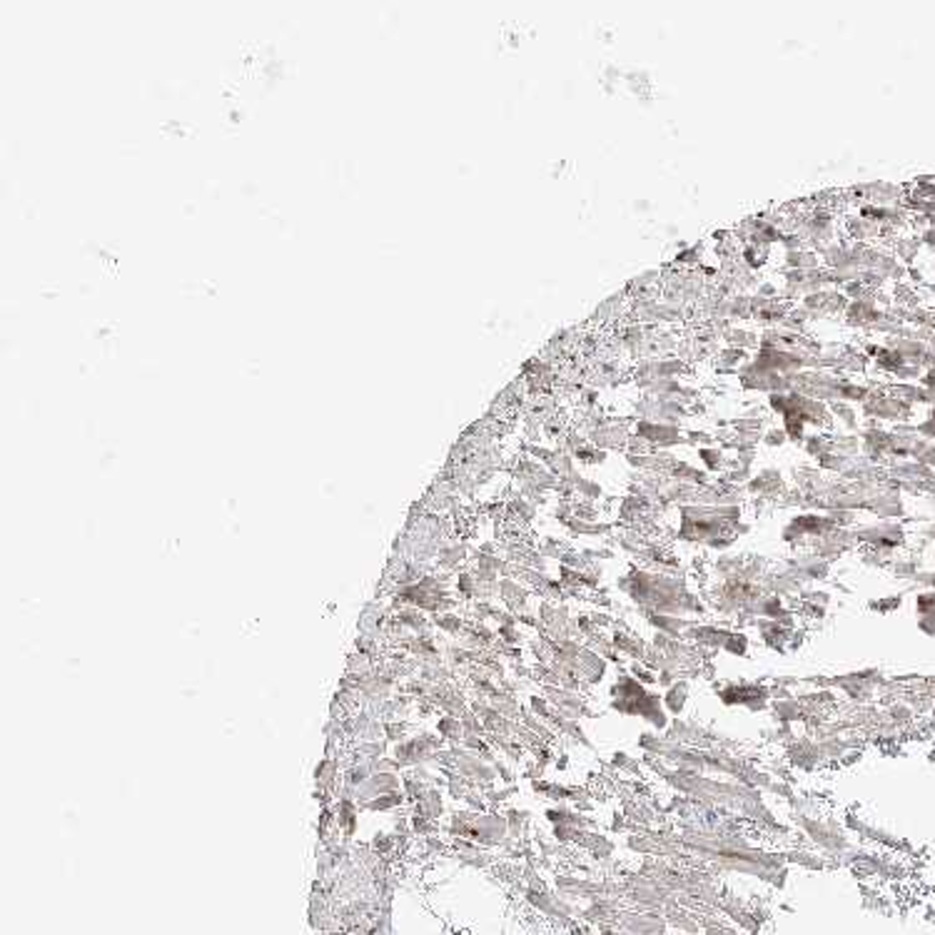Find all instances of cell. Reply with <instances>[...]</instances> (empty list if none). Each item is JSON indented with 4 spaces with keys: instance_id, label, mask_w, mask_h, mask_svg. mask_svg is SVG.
I'll return each instance as SVG.
<instances>
[{
    "instance_id": "obj_6",
    "label": "cell",
    "mask_w": 935,
    "mask_h": 935,
    "mask_svg": "<svg viewBox=\"0 0 935 935\" xmlns=\"http://www.w3.org/2000/svg\"><path fill=\"white\" fill-rule=\"evenodd\" d=\"M713 357H716L718 372H723V374H738V369L751 359V355H748L746 349L729 347V344H726V347H718V352Z\"/></svg>"
},
{
    "instance_id": "obj_8",
    "label": "cell",
    "mask_w": 935,
    "mask_h": 935,
    "mask_svg": "<svg viewBox=\"0 0 935 935\" xmlns=\"http://www.w3.org/2000/svg\"><path fill=\"white\" fill-rule=\"evenodd\" d=\"M781 489H783V479L776 469H763L748 481V492L760 494V497H776V494H781Z\"/></svg>"
},
{
    "instance_id": "obj_18",
    "label": "cell",
    "mask_w": 935,
    "mask_h": 935,
    "mask_svg": "<svg viewBox=\"0 0 935 935\" xmlns=\"http://www.w3.org/2000/svg\"><path fill=\"white\" fill-rule=\"evenodd\" d=\"M409 823H411V833L427 835V838H429V833H434V830L439 828V826H436V821H429V818L419 816V813H411Z\"/></svg>"
},
{
    "instance_id": "obj_1",
    "label": "cell",
    "mask_w": 935,
    "mask_h": 935,
    "mask_svg": "<svg viewBox=\"0 0 935 935\" xmlns=\"http://www.w3.org/2000/svg\"><path fill=\"white\" fill-rule=\"evenodd\" d=\"M394 791H402V776H399V773H374L367 783L357 788L355 801L359 808H364L369 801H374V798H380V796H386V793H394Z\"/></svg>"
},
{
    "instance_id": "obj_11",
    "label": "cell",
    "mask_w": 935,
    "mask_h": 935,
    "mask_svg": "<svg viewBox=\"0 0 935 935\" xmlns=\"http://www.w3.org/2000/svg\"><path fill=\"white\" fill-rule=\"evenodd\" d=\"M372 776H374V771H372V763H369V760H362V763H355V766H349V768H344V771H342L344 785L355 788V791L359 788V785L367 783Z\"/></svg>"
},
{
    "instance_id": "obj_19",
    "label": "cell",
    "mask_w": 935,
    "mask_h": 935,
    "mask_svg": "<svg viewBox=\"0 0 935 935\" xmlns=\"http://www.w3.org/2000/svg\"><path fill=\"white\" fill-rule=\"evenodd\" d=\"M760 442L766 444V447H783V444L788 442V436H785L783 427H771L768 431H763Z\"/></svg>"
},
{
    "instance_id": "obj_16",
    "label": "cell",
    "mask_w": 935,
    "mask_h": 935,
    "mask_svg": "<svg viewBox=\"0 0 935 935\" xmlns=\"http://www.w3.org/2000/svg\"><path fill=\"white\" fill-rule=\"evenodd\" d=\"M409 721H402V718H394V721H384V741L389 743V746H394V743H399V741H404V738H409Z\"/></svg>"
},
{
    "instance_id": "obj_20",
    "label": "cell",
    "mask_w": 935,
    "mask_h": 935,
    "mask_svg": "<svg viewBox=\"0 0 935 935\" xmlns=\"http://www.w3.org/2000/svg\"><path fill=\"white\" fill-rule=\"evenodd\" d=\"M397 846V835H380V838H374V851L377 853H389L392 848Z\"/></svg>"
},
{
    "instance_id": "obj_9",
    "label": "cell",
    "mask_w": 935,
    "mask_h": 935,
    "mask_svg": "<svg viewBox=\"0 0 935 935\" xmlns=\"http://www.w3.org/2000/svg\"><path fill=\"white\" fill-rule=\"evenodd\" d=\"M436 733L442 736L449 746H459L464 741V726H461V718L456 716H442L436 721Z\"/></svg>"
},
{
    "instance_id": "obj_2",
    "label": "cell",
    "mask_w": 935,
    "mask_h": 935,
    "mask_svg": "<svg viewBox=\"0 0 935 935\" xmlns=\"http://www.w3.org/2000/svg\"><path fill=\"white\" fill-rule=\"evenodd\" d=\"M469 559V544L467 542H461V539H452V542H447L444 544L442 549H439V554H436V561H434V569H439V571H456V569H461V564Z\"/></svg>"
},
{
    "instance_id": "obj_3",
    "label": "cell",
    "mask_w": 935,
    "mask_h": 935,
    "mask_svg": "<svg viewBox=\"0 0 935 935\" xmlns=\"http://www.w3.org/2000/svg\"><path fill=\"white\" fill-rule=\"evenodd\" d=\"M499 598L504 601V606L511 614H522L529 606V591L519 581L509 579V576L499 579Z\"/></svg>"
},
{
    "instance_id": "obj_10",
    "label": "cell",
    "mask_w": 935,
    "mask_h": 935,
    "mask_svg": "<svg viewBox=\"0 0 935 935\" xmlns=\"http://www.w3.org/2000/svg\"><path fill=\"white\" fill-rule=\"evenodd\" d=\"M723 342L729 344V347H738V349H758V339H760V335H756V332H748V330H741V327H731L726 335L721 337Z\"/></svg>"
},
{
    "instance_id": "obj_14",
    "label": "cell",
    "mask_w": 935,
    "mask_h": 935,
    "mask_svg": "<svg viewBox=\"0 0 935 935\" xmlns=\"http://www.w3.org/2000/svg\"><path fill=\"white\" fill-rule=\"evenodd\" d=\"M407 803V796H404V791H394V793H386V796H380V798H374V801H369L364 808L367 810H377V813H382V810H394V808H402V805Z\"/></svg>"
},
{
    "instance_id": "obj_13",
    "label": "cell",
    "mask_w": 935,
    "mask_h": 935,
    "mask_svg": "<svg viewBox=\"0 0 935 935\" xmlns=\"http://www.w3.org/2000/svg\"><path fill=\"white\" fill-rule=\"evenodd\" d=\"M431 626H436V629L444 631V634H449V636H459L461 631H464V618L452 614V611H447V614H436V616H431Z\"/></svg>"
},
{
    "instance_id": "obj_17",
    "label": "cell",
    "mask_w": 935,
    "mask_h": 935,
    "mask_svg": "<svg viewBox=\"0 0 935 935\" xmlns=\"http://www.w3.org/2000/svg\"><path fill=\"white\" fill-rule=\"evenodd\" d=\"M355 748H357V754L362 756V758H380V756H386V748H389V743L386 741H359V743H355Z\"/></svg>"
},
{
    "instance_id": "obj_5",
    "label": "cell",
    "mask_w": 935,
    "mask_h": 935,
    "mask_svg": "<svg viewBox=\"0 0 935 935\" xmlns=\"http://www.w3.org/2000/svg\"><path fill=\"white\" fill-rule=\"evenodd\" d=\"M411 805H414V813H419V816H424V818H429V821H436V818L444 813V796H442V791H439V788L429 785V788H427V791H424Z\"/></svg>"
},
{
    "instance_id": "obj_21",
    "label": "cell",
    "mask_w": 935,
    "mask_h": 935,
    "mask_svg": "<svg viewBox=\"0 0 935 935\" xmlns=\"http://www.w3.org/2000/svg\"><path fill=\"white\" fill-rule=\"evenodd\" d=\"M880 604H873V609L880 611V614H888V611L898 609L900 606V596H891V598H878Z\"/></svg>"
},
{
    "instance_id": "obj_4",
    "label": "cell",
    "mask_w": 935,
    "mask_h": 935,
    "mask_svg": "<svg viewBox=\"0 0 935 935\" xmlns=\"http://www.w3.org/2000/svg\"><path fill=\"white\" fill-rule=\"evenodd\" d=\"M392 618L399 626H404L409 634H429L431 629V618L422 609H414V606H402L399 611H394Z\"/></svg>"
},
{
    "instance_id": "obj_15",
    "label": "cell",
    "mask_w": 935,
    "mask_h": 935,
    "mask_svg": "<svg viewBox=\"0 0 935 935\" xmlns=\"http://www.w3.org/2000/svg\"><path fill=\"white\" fill-rule=\"evenodd\" d=\"M698 459L709 472H721L726 467V456L718 447H698Z\"/></svg>"
},
{
    "instance_id": "obj_12",
    "label": "cell",
    "mask_w": 935,
    "mask_h": 935,
    "mask_svg": "<svg viewBox=\"0 0 935 935\" xmlns=\"http://www.w3.org/2000/svg\"><path fill=\"white\" fill-rule=\"evenodd\" d=\"M828 409L833 422H841V427H846V429H855L858 427V417H855L853 404H848V402H830Z\"/></svg>"
},
{
    "instance_id": "obj_7",
    "label": "cell",
    "mask_w": 935,
    "mask_h": 935,
    "mask_svg": "<svg viewBox=\"0 0 935 935\" xmlns=\"http://www.w3.org/2000/svg\"><path fill=\"white\" fill-rule=\"evenodd\" d=\"M359 805L357 801H349V798H342V801H335V816H337V828L342 830L347 838L357 833V816H359Z\"/></svg>"
}]
</instances>
